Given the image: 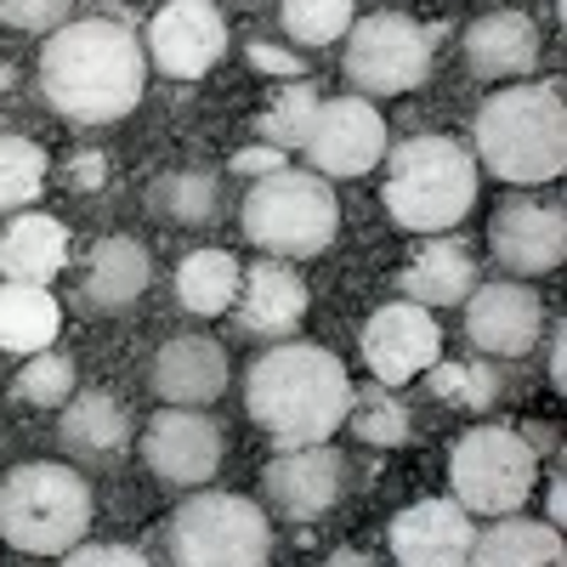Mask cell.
<instances>
[{"label": "cell", "mask_w": 567, "mask_h": 567, "mask_svg": "<svg viewBox=\"0 0 567 567\" xmlns=\"http://www.w3.org/2000/svg\"><path fill=\"white\" fill-rule=\"evenodd\" d=\"M148 52L114 18L58 23L40 45V97L74 125H109L142 103Z\"/></svg>", "instance_id": "cell-1"}, {"label": "cell", "mask_w": 567, "mask_h": 567, "mask_svg": "<svg viewBox=\"0 0 567 567\" xmlns=\"http://www.w3.org/2000/svg\"><path fill=\"white\" fill-rule=\"evenodd\" d=\"M245 409L261 432L290 449V443H329L347 425L352 409V381L347 363L312 347V341H284L272 352H261L245 374Z\"/></svg>", "instance_id": "cell-2"}, {"label": "cell", "mask_w": 567, "mask_h": 567, "mask_svg": "<svg viewBox=\"0 0 567 567\" xmlns=\"http://www.w3.org/2000/svg\"><path fill=\"white\" fill-rule=\"evenodd\" d=\"M477 159L499 182H556L567 165V109H561V85L556 80H528V85H505L477 109L471 125Z\"/></svg>", "instance_id": "cell-3"}, {"label": "cell", "mask_w": 567, "mask_h": 567, "mask_svg": "<svg viewBox=\"0 0 567 567\" xmlns=\"http://www.w3.org/2000/svg\"><path fill=\"white\" fill-rule=\"evenodd\" d=\"M386 165V210L403 233H449L477 205V159L449 136H409Z\"/></svg>", "instance_id": "cell-4"}, {"label": "cell", "mask_w": 567, "mask_h": 567, "mask_svg": "<svg viewBox=\"0 0 567 567\" xmlns=\"http://www.w3.org/2000/svg\"><path fill=\"white\" fill-rule=\"evenodd\" d=\"M91 528V488L74 465L29 460L0 477V539L29 556H63Z\"/></svg>", "instance_id": "cell-5"}, {"label": "cell", "mask_w": 567, "mask_h": 567, "mask_svg": "<svg viewBox=\"0 0 567 567\" xmlns=\"http://www.w3.org/2000/svg\"><path fill=\"white\" fill-rule=\"evenodd\" d=\"M336 227H341V205L329 194V176L318 171L278 165L256 176L245 194V239L261 245L267 256H290V261L318 256L336 245Z\"/></svg>", "instance_id": "cell-6"}, {"label": "cell", "mask_w": 567, "mask_h": 567, "mask_svg": "<svg viewBox=\"0 0 567 567\" xmlns=\"http://www.w3.org/2000/svg\"><path fill=\"white\" fill-rule=\"evenodd\" d=\"M165 556L182 567H261L272 556V528L256 499L199 488L171 511Z\"/></svg>", "instance_id": "cell-7"}, {"label": "cell", "mask_w": 567, "mask_h": 567, "mask_svg": "<svg viewBox=\"0 0 567 567\" xmlns=\"http://www.w3.org/2000/svg\"><path fill=\"white\" fill-rule=\"evenodd\" d=\"M449 488L471 516L523 511L539 488V449L523 432H511V425H471L454 443Z\"/></svg>", "instance_id": "cell-8"}, {"label": "cell", "mask_w": 567, "mask_h": 567, "mask_svg": "<svg viewBox=\"0 0 567 567\" xmlns=\"http://www.w3.org/2000/svg\"><path fill=\"white\" fill-rule=\"evenodd\" d=\"M432 74V29L403 12H369L347 29V80L358 97H398Z\"/></svg>", "instance_id": "cell-9"}, {"label": "cell", "mask_w": 567, "mask_h": 567, "mask_svg": "<svg viewBox=\"0 0 567 567\" xmlns=\"http://www.w3.org/2000/svg\"><path fill=\"white\" fill-rule=\"evenodd\" d=\"M307 159L318 176H363L386 159V120L369 97H318V114L307 125Z\"/></svg>", "instance_id": "cell-10"}, {"label": "cell", "mask_w": 567, "mask_h": 567, "mask_svg": "<svg viewBox=\"0 0 567 567\" xmlns=\"http://www.w3.org/2000/svg\"><path fill=\"white\" fill-rule=\"evenodd\" d=\"M221 454H227L221 425L205 409H187V403H165L148 420V432H142V460H148V471L159 483H171V488L210 483Z\"/></svg>", "instance_id": "cell-11"}, {"label": "cell", "mask_w": 567, "mask_h": 567, "mask_svg": "<svg viewBox=\"0 0 567 567\" xmlns=\"http://www.w3.org/2000/svg\"><path fill=\"white\" fill-rule=\"evenodd\" d=\"M267 505L290 523H312V516L336 511L347 494V454L329 443H290L278 449L261 471Z\"/></svg>", "instance_id": "cell-12"}, {"label": "cell", "mask_w": 567, "mask_h": 567, "mask_svg": "<svg viewBox=\"0 0 567 567\" xmlns=\"http://www.w3.org/2000/svg\"><path fill=\"white\" fill-rule=\"evenodd\" d=\"M545 336V301L528 290L523 278L499 284H471L465 296V341L483 358H523Z\"/></svg>", "instance_id": "cell-13"}, {"label": "cell", "mask_w": 567, "mask_h": 567, "mask_svg": "<svg viewBox=\"0 0 567 567\" xmlns=\"http://www.w3.org/2000/svg\"><path fill=\"white\" fill-rule=\"evenodd\" d=\"M443 358V329L432 318V307H420V301H392L381 307L369 323H363V363L374 381H386V386H403L414 381V374H425Z\"/></svg>", "instance_id": "cell-14"}, {"label": "cell", "mask_w": 567, "mask_h": 567, "mask_svg": "<svg viewBox=\"0 0 567 567\" xmlns=\"http://www.w3.org/2000/svg\"><path fill=\"white\" fill-rule=\"evenodd\" d=\"M227 52V23L210 0H171L148 23V63L171 80H199Z\"/></svg>", "instance_id": "cell-15"}, {"label": "cell", "mask_w": 567, "mask_h": 567, "mask_svg": "<svg viewBox=\"0 0 567 567\" xmlns=\"http://www.w3.org/2000/svg\"><path fill=\"white\" fill-rule=\"evenodd\" d=\"M488 250L511 278H545L567 256V216L561 205H534V199H505L488 227Z\"/></svg>", "instance_id": "cell-16"}, {"label": "cell", "mask_w": 567, "mask_h": 567, "mask_svg": "<svg viewBox=\"0 0 567 567\" xmlns=\"http://www.w3.org/2000/svg\"><path fill=\"white\" fill-rule=\"evenodd\" d=\"M386 545L403 567H460L477 545V523L460 499H420L392 516Z\"/></svg>", "instance_id": "cell-17"}, {"label": "cell", "mask_w": 567, "mask_h": 567, "mask_svg": "<svg viewBox=\"0 0 567 567\" xmlns=\"http://www.w3.org/2000/svg\"><path fill=\"white\" fill-rule=\"evenodd\" d=\"M239 318L245 336H261V341H278L307 318V284L284 267V261H256L239 272V296L227 307Z\"/></svg>", "instance_id": "cell-18"}, {"label": "cell", "mask_w": 567, "mask_h": 567, "mask_svg": "<svg viewBox=\"0 0 567 567\" xmlns=\"http://www.w3.org/2000/svg\"><path fill=\"white\" fill-rule=\"evenodd\" d=\"M227 386V352L210 336H171L154 358V392L165 403H187V409H205L216 403Z\"/></svg>", "instance_id": "cell-19"}, {"label": "cell", "mask_w": 567, "mask_h": 567, "mask_svg": "<svg viewBox=\"0 0 567 567\" xmlns=\"http://www.w3.org/2000/svg\"><path fill=\"white\" fill-rule=\"evenodd\" d=\"M465 63L483 80H516L539 63V29L528 12H483L465 29Z\"/></svg>", "instance_id": "cell-20"}, {"label": "cell", "mask_w": 567, "mask_h": 567, "mask_svg": "<svg viewBox=\"0 0 567 567\" xmlns=\"http://www.w3.org/2000/svg\"><path fill=\"white\" fill-rule=\"evenodd\" d=\"M148 278H154V267H148V250H142L136 239H97V245H91V256H85L80 296H85L91 312L114 318V312H125V307L142 301Z\"/></svg>", "instance_id": "cell-21"}, {"label": "cell", "mask_w": 567, "mask_h": 567, "mask_svg": "<svg viewBox=\"0 0 567 567\" xmlns=\"http://www.w3.org/2000/svg\"><path fill=\"white\" fill-rule=\"evenodd\" d=\"M471 561H483V567H561L567 545H561L556 523H534L523 511H505L488 523V534H477Z\"/></svg>", "instance_id": "cell-22"}, {"label": "cell", "mask_w": 567, "mask_h": 567, "mask_svg": "<svg viewBox=\"0 0 567 567\" xmlns=\"http://www.w3.org/2000/svg\"><path fill=\"white\" fill-rule=\"evenodd\" d=\"M69 261V227L58 216H18L0 233V272L18 284H52Z\"/></svg>", "instance_id": "cell-23"}, {"label": "cell", "mask_w": 567, "mask_h": 567, "mask_svg": "<svg viewBox=\"0 0 567 567\" xmlns=\"http://www.w3.org/2000/svg\"><path fill=\"white\" fill-rule=\"evenodd\" d=\"M58 437L74 449V454H85V460H114L125 443H131V414L120 409V398L114 392H103V386H91V392H69L63 398V420H58Z\"/></svg>", "instance_id": "cell-24"}, {"label": "cell", "mask_w": 567, "mask_h": 567, "mask_svg": "<svg viewBox=\"0 0 567 567\" xmlns=\"http://www.w3.org/2000/svg\"><path fill=\"white\" fill-rule=\"evenodd\" d=\"M477 284V261L460 239H432L403 267V296L420 307H460Z\"/></svg>", "instance_id": "cell-25"}, {"label": "cell", "mask_w": 567, "mask_h": 567, "mask_svg": "<svg viewBox=\"0 0 567 567\" xmlns=\"http://www.w3.org/2000/svg\"><path fill=\"white\" fill-rule=\"evenodd\" d=\"M58 329H63V307L52 301L45 284H18V278L0 284V347L7 352L29 358L40 347H52Z\"/></svg>", "instance_id": "cell-26"}, {"label": "cell", "mask_w": 567, "mask_h": 567, "mask_svg": "<svg viewBox=\"0 0 567 567\" xmlns=\"http://www.w3.org/2000/svg\"><path fill=\"white\" fill-rule=\"evenodd\" d=\"M239 261H233L227 250H194V256H182L176 267V301L182 312H194V318H216L233 307V296H239Z\"/></svg>", "instance_id": "cell-27"}, {"label": "cell", "mask_w": 567, "mask_h": 567, "mask_svg": "<svg viewBox=\"0 0 567 567\" xmlns=\"http://www.w3.org/2000/svg\"><path fill=\"white\" fill-rule=\"evenodd\" d=\"M216 176L199 165H182V171H159L148 182V216L171 221V227H205L216 221Z\"/></svg>", "instance_id": "cell-28"}, {"label": "cell", "mask_w": 567, "mask_h": 567, "mask_svg": "<svg viewBox=\"0 0 567 567\" xmlns=\"http://www.w3.org/2000/svg\"><path fill=\"white\" fill-rule=\"evenodd\" d=\"M425 386H432L437 403L449 409H465V414H488L505 392L499 381V369L488 358H465V363H432L425 369Z\"/></svg>", "instance_id": "cell-29"}, {"label": "cell", "mask_w": 567, "mask_h": 567, "mask_svg": "<svg viewBox=\"0 0 567 567\" xmlns=\"http://www.w3.org/2000/svg\"><path fill=\"white\" fill-rule=\"evenodd\" d=\"M347 420H352V432H358L369 449H398V443L409 437V409H403L398 386H386V381L352 386V409H347Z\"/></svg>", "instance_id": "cell-30"}, {"label": "cell", "mask_w": 567, "mask_h": 567, "mask_svg": "<svg viewBox=\"0 0 567 567\" xmlns=\"http://www.w3.org/2000/svg\"><path fill=\"white\" fill-rule=\"evenodd\" d=\"M45 187V148L29 136L0 131V210H23Z\"/></svg>", "instance_id": "cell-31"}, {"label": "cell", "mask_w": 567, "mask_h": 567, "mask_svg": "<svg viewBox=\"0 0 567 567\" xmlns=\"http://www.w3.org/2000/svg\"><path fill=\"white\" fill-rule=\"evenodd\" d=\"M312 114H318V85L312 80H284L278 85V97H272V109L261 114V136L272 142V148H301L307 142V125H312Z\"/></svg>", "instance_id": "cell-32"}, {"label": "cell", "mask_w": 567, "mask_h": 567, "mask_svg": "<svg viewBox=\"0 0 567 567\" xmlns=\"http://www.w3.org/2000/svg\"><path fill=\"white\" fill-rule=\"evenodd\" d=\"M278 23L296 45H329L352 29V0H284Z\"/></svg>", "instance_id": "cell-33"}, {"label": "cell", "mask_w": 567, "mask_h": 567, "mask_svg": "<svg viewBox=\"0 0 567 567\" xmlns=\"http://www.w3.org/2000/svg\"><path fill=\"white\" fill-rule=\"evenodd\" d=\"M74 392V363L63 352H29V363L18 369L12 381V398L29 403V409H63V398Z\"/></svg>", "instance_id": "cell-34"}, {"label": "cell", "mask_w": 567, "mask_h": 567, "mask_svg": "<svg viewBox=\"0 0 567 567\" xmlns=\"http://www.w3.org/2000/svg\"><path fill=\"white\" fill-rule=\"evenodd\" d=\"M80 0H0V23L29 29V34H52L58 23H69V12Z\"/></svg>", "instance_id": "cell-35"}, {"label": "cell", "mask_w": 567, "mask_h": 567, "mask_svg": "<svg viewBox=\"0 0 567 567\" xmlns=\"http://www.w3.org/2000/svg\"><path fill=\"white\" fill-rule=\"evenodd\" d=\"M63 556H69L74 567H142V561H148L136 545H85V539L69 545Z\"/></svg>", "instance_id": "cell-36"}, {"label": "cell", "mask_w": 567, "mask_h": 567, "mask_svg": "<svg viewBox=\"0 0 567 567\" xmlns=\"http://www.w3.org/2000/svg\"><path fill=\"white\" fill-rule=\"evenodd\" d=\"M103 176H109V159H103V154H74V159H69V182L80 187V194L103 187Z\"/></svg>", "instance_id": "cell-37"}, {"label": "cell", "mask_w": 567, "mask_h": 567, "mask_svg": "<svg viewBox=\"0 0 567 567\" xmlns=\"http://www.w3.org/2000/svg\"><path fill=\"white\" fill-rule=\"evenodd\" d=\"M250 63L267 69V74H284V80H296V74H301V63H296L290 52H278V45H261V40L250 45Z\"/></svg>", "instance_id": "cell-38"}, {"label": "cell", "mask_w": 567, "mask_h": 567, "mask_svg": "<svg viewBox=\"0 0 567 567\" xmlns=\"http://www.w3.org/2000/svg\"><path fill=\"white\" fill-rule=\"evenodd\" d=\"M278 165H284V148H272V142H267V148H245L239 159H233V171H245L250 182L267 176V171H278Z\"/></svg>", "instance_id": "cell-39"}, {"label": "cell", "mask_w": 567, "mask_h": 567, "mask_svg": "<svg viewBox=\"0 0 567 567\" xmlns=\"http://www.w3.org/2000/svg\"><path fill=\"white\" fill-rule=\"evenodd\" d=\"M550 386L556 392L567 386V336H561V329H550Z\"/></svg>", "instance_id": "cell-40"}, {"label": "cell", "mask_w": 567, "mask_h": 567, "mask_svg": "<svg viewBox=\"0 0 567 567\" xmlns=\"http://www.w3.org/2000/svg\"><path fill=\"white\" fill-rule=\"evenodd\" d=\"M561 516H567V494H561V477L550 483V523L561 528Z\"/></svg>", "instance_id": "cell-41"}]
</instances>
